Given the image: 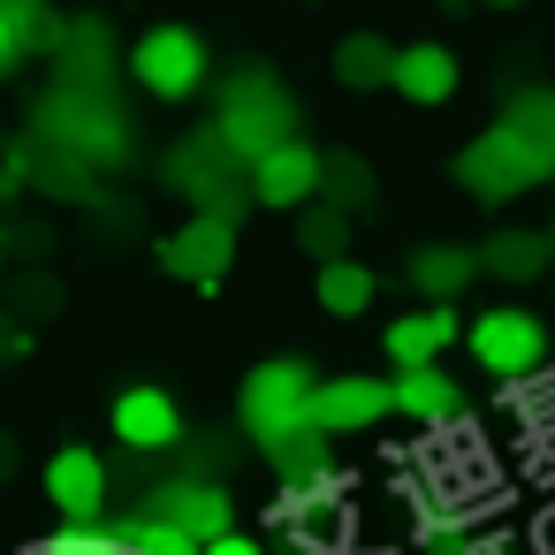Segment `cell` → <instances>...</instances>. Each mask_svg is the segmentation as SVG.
<instances>
[{"label":"cell","mask_w":555,"mask_h":555,"mask_svg":"<svg viewBox=\"0 0 555 555\" xmlns=\"http://www.w3.org/2000/svg\"><path fill=\"white\" fill-rule=\"evenodd\" d=\"M555 176V92H525L494 130L456 153V183L472 198H517Z\"/></svg>","instance_id":"6da1fadb"},{"label":"cell","mask_w":555,"mask_h":555,"mask_svg":"<svg viewBox=\"0 0 555 555\" xmlns=\"http://www.w3.org/2000/svg\"><path fill=\"white\" fill-rule=\"evenodd\" d=\"M297 130V107H289V92L267 77V69H236L229 85H221V107H214V138H221V153L229 160H259V153H274L282 138Z\"/></svg>","instance_id":"7a4b0ae2"},{"label":"cell","mask_w":555,"mask_h":555,"mask_svg":"<svg viewBox=\"0 0 555 555\" xmlns=\"http://www.w3.org/2000/svg\"><path fill=\"white\" fill-rule=\"evenodd\" d=\"M312 365H297V358H267L259 373H244V388H236V418H244V434L259 441V449H274V441H289V434H320L312 426Z\"/></svg>","instance_id":"3957f363"},{"label":"cell","mask_w":555,"mask_h":555,"mask_svg":"<svg viewBox=\"0 0 555 555\" xmlns=\"http://www.w3.org/2000/svg\"><path fill=\"white\" fill-rule=\"evenodd\" d=\"M130 77H138V92H153V100H198V85L214 77V62H206V39H198V31L153 24V31L130 47Z\"/></svg>","instance_id":"277c9868"},{"label":"cell","mask_w":555,"mask_h":555,"mask_svg":"<svg viewBox=\"0 0 555 555\" xmlns=\"http://www.w3.org/2000/svg\"><path fill=\"white\" fill-rule=\"evenodd\" d=\"M464 343H472L479 373H494V380H525V373H540V358H547V327H540V312H525V305L479 312V320L464 327Z\"/></svg>","instance_id":"5b68a950"},{"label":"cell","mask_w":555,"mask_h":555,"mask_svg":"<svg viewBox=\"0 0 555 555\" xmlns=\"http://www.w3.org/2000/svg\"><path fill=\"white\" fill-rule=\"evenodd\" d=\"M168 183H176L198 214H236V198H251V191H244V160H229L221 138L176 145V153H168Z\"/></svg>","instance_id":"8992f818"},{"label":"cell","mask_w":555,"mask_h":555,"mask_svg":"<svg viewBox=\"0 0 555 555\" xmlns=\"http://www.w3.org/2000/svg\"><path fill=\"white\" fill-rule=\"evenodd\" d=\"M229 259H236V221H229V214H191L176 236H160V267H168L176 282L221 289Z\"/></svg>","instance_id":"52a82bcc"},{"label":"cell","mask_w":555,"mask_h":555,"mask_svg":"<svg viewBox=\"0 0 555 555\" xmlns=\"http://www.w3.org/2000/svg\"><path fill=\"white\" fill-rule=\"evenodd\" d=\"M39 122H47L54 145H69V153L122 160V122H115V107H100L92 92H54V100L39 107Z\"/></svg>","instance_id":"ba28073f"},{"label":"cell","mask_w":555,"mask_h":555,"mask_svg":"<svg viewBox=\"0 0 555 555\" xmlns=\"http://www.w3.org/2000/svg\"><path fill=\"white\" fill-rule=\"evenodd\" d=\"M244 191H251L259 206L289 214V206H305V198L320 191V153H312L305 138H282L274 153H259V160L244 168Z\"/></svg>","instance_id":"9c48e42d"},{"label":"cell","mask_w":555,"mask_h":555,"mask_svg":"<svg viewBox=\"0 0 555 555\" xmlns=\"http://www.w3.org/2000/svg\"><path fill=\"white\" fill-rule=\"evenodd\" d=\"M388 411H396L388 403V380H373V373H335V380L312 388V426L320 434H365Z\"/></svg>","instance_id":"30bf717a"},{"label":"cell","mask_w":555,"mask_h":555,"mask_svg":"<svg viewBox=\"0 0 555 555\" xmlns=\"http://www.w3.org/2000/svg\"><path fill=\"white\" fill-rule=\"evenodd\" d=\"M47 502L62 509V525H100V509H107V464L92 456V449H54L47 456Z\"/></svg>","instance_id":"8fae6325"},{"label":"cell","mask_w":555,"mask_h":555,"mask_svg":"<svg viewBox=\"0 0 555 555\" xmlns=\"http://www.w3.org/2000/svg\"><path fill=\"white\" fill-rule=\"evenodd\" d=\"M145 517H168L176 532H191L198 547L206 540H221V532H236V502L214 487V479H168L160 494H153V509Z\"/></svg>","instance_id":"7c38bea8"},{"label":"cell","mask_w":555,"mask_h":555,"mask_svg":"<svg viewBox=\"0 0 555 555\" xmlns=\"http://www.w3.org/2000/svg\"><path fill=\"white\" fill-rule=\"evenodd\" d=\"M456 335H464V327H456V312H449V305H426V312L388 320L380 350H388V365H396V373H418V365H441V350H449Z\"/></svg>","instance_id":"4fadbf2b"},{"label":"cell","mask_w":555,"mask_h":555,"mask_svg":"<svg viewBox=\"0 0 555 555\" xmlns=\"http://www.w3.org/2000/svg\"><path fill=\"white\" fill-rule=\"evenodd\" d=\"M115 434H122V449H176L183 441V411H176V396L168 388H122L115 396Z\"/></svg>","instance_id":"5bb4252c"},{"label":"cell","mask_w":555,"mask_h":555,"mask_svg":"<svg viewBox=\"0 0 555 555\" xmlns=\"http://www.w3.org/2000/svg\"><path fill=\"white\" fill-rule=\"evenodd\" d=\"M388 92H403L411 107H441L456 92V54L418 39V47H396V69H388Z\"/></svg>","instance_id":"9a60e30c"},{"label":"cell","mask_w":555,"mask_h":555,"mask_svg":"<svg viewBox=\"0 0 555 555\" xmlns=\"http://www.w3.org/2000/svg\"><path fill=\"white\" fill-rule=\"evenodd\" d=\"M388 403H396L403 418H418V426H449V418L464 411V396H456V380H449L441 365L396 373V380H388Z\"/></svg>","instance_id":"2e32d148"},{"label":"cell","mask_w":555,"mask_h":555,"mask_svg":"<svg viewBox=\"0 0 555 555\" xmlns=\"http://www.w3.org/2000/svg\"><path fill=\"white\" fill-rule=\"evenodd\" d=\"M472 259H479V274H509V282H532V274H547V244H540L532 229H502V236H487Z\"/></svg>","instance_id":"e0dca14e"},{"label":"cell","mask_w":555,"mask_h":555,"mask_svg":"<svg viewBox=\"0 0 555 555\" xmlns=\"http://www.w3.org/2000/svg\"><path fill=\"white\" fill-rule=\"evenodd\" d=\"M472 274H479V259H472V251H456V244H426V251L411 259V282H418V297H426V305H449Z\"/></svg>","instance_id":"ac0fdd59"},{"label":"cell","mask_w":555,"mask_h":555,"mask_svg":"<svg viewBox=\"0 0 555 555\" xmlns=\"http://www.w3.org/2000/svg\"><path fill=\"white\" fill-rule=\"evenodd\" d=\"M373 297H380L373 267H358V259H327V267H320V312H335V320H358Z\"/></svg>","instance_id":"d6986e66"},{"label":"cell","mask_w":555,"mask_h":555,"mask_svg":"<svg viewBox=\"0 0 555 555\" xmlns=\"http://www.w3.org/2000/svg\"><path fill=\"white\" fill-rule=\"evenodd\" d=\"M388 69H396V47H388V39H373V31H358V39H343V47H335V77H343L350 92H380V85H388Z\"/></svg>","instance_id":"ffe728a7"},{"label":"cell","mask_w":555,"mask_h":555,"mask_svg":"<svg viewBox=\"0 0 555 555\" xmlns=\"http://www.w3.org/2000/svg\"><path fill=\"white\" fill-rule=\"evenodd\" d=\"M122 532V547L130 555H198V540L191 532H176L168 517H130V525H115Z\"/></svg>","instance_id":"44dd1931"},{"label":"cell","mask_w":555,"mask_h":555,"mask_svg":"<svg viewBox=\"0 0 555 555\" xmlns=\"http://www.w3.org/2000/svg\"><path fill=\"white\" fill-rule=\"evenodd\" d=\"M31 555H130V547H122V532H107V525H62V532H47Z\"/></svg>","instance_id":"7402d4cb"},{"label":"cell","mask_w":555,"mask_h":555,"mask_svg":"<svg viewBox=\"0 0 555 555\" xmlns=\"http://www.w3.org/2000/svg\"><path fill=\"white\" fill-rule=\"evenodd\" d=\"M343 244H350V214L343 206H312L305 214V251H320V267H327V259H343Z\"/></svg>","instance_id":"603a6c76"},{"label":"cell","mask_w":555,"mask_h":555,"mask_svg":"<svg viewBox=\"0 0 555 555\" xmlns=\"http://www.w3.org/2000/svg\"><path fill=\"white\" fill-rule=\"evenodd\" d=\"M0 9H9V24H16V31H24V47H31V54H39V47H54V39H62V24H54V16H47V9H39V0H0Z\"/></svg>","instance_id":"cb8c5ba5"},{"label":"cell","mask_w":555,"mask_h":555,"mask_svg":"<svg viewBox=\"0 0 555 555\" xmlns=\"http://www.w3.org/2000/svg\"><path fill=\"white\" fill-rule=\"evenodd\" d=\"M320 183H335V191H327V206H343V214L365 198V168H358V160H320Z\"/></svg>","instance_id":"d4e9b609"},{"label":"cell","mask_w":555,"mask_h":555,"mask_svg":"<svg viewBox=\"0 0 555 555\" xmlns=\"http://www.w3.org/2000/svg\"><path fill=\"white\" fill-rule=\"evenodd\" d=\"M24 54H31V47H24V31L9 24V9H0V77H16V69H24Z\"/></svg>","instance_id":"484cf974"},{"label":"cell","mask_w":555,"mask_h":555,"mask_svg":"<svg viewBox=\"0 0 555 555\" xmlns=\"http://www.w3.org/2000/svg\"><path fill=\"white\" fill-rule=\"evenodd\" d=\"M198 555H267V547H259L251 532H221V540H206Z\"/></svg>","instance_id":"4316f807"},{"label":"cell","mask_w":555,"mask_h":555,"mask_svg":"<svg viewBox=\"0 0 555 555\" xmlns=\"http://www.w3.org/2000/svg\"><path fill=\"white\" fill-rule=\"evenodd\" d=\"M449 555H509V547H502V540H456Z\"/></svg>","instance_id":"83f0119b"},{"label":"cell","mask_w":555,"mask_h":555,"mask_svg":"<svg viewBox=\"0 0 555 555\" xmlns=\"http://www.w3.org/2000/svg\"><path fill=\"white\" fill-rule=\"evenodd\" d=\"M487 9H525V0H487Z\"/></svg>","instance_id":"f1b7e54d"},{"label":"cell","mask_w":555,"mask_h":555,"mask_svg":"<svg viewBox=\"0 0 555 555\" xmlns=\"http://www.w3.org/2000/svg\"><path fill=\"white\" fill-rule=\"evenodd\" d=\"M441 9H456V0H441Z\"/></svg>","instance_id":"f546056e"}]
</instances>
